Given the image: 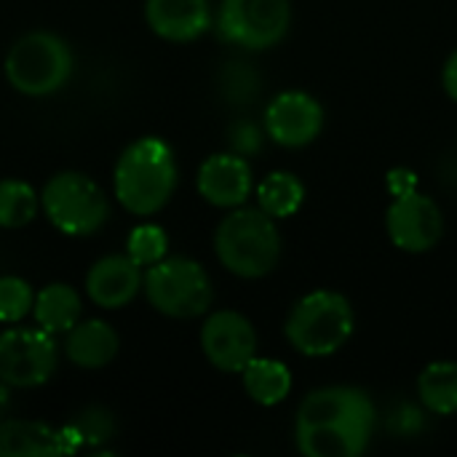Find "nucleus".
<instances>
[{
  "mask_svg": "<svg viewBox=\"0 0 457 457\" xmlns=\"http://www.w3.org/2000/svg\"><path fill=\"white\" fill-rule=\"evenodd\" d=\"M353 329L356 316L348 297L329 289H316L300 297L284 324L289 345L311 359L337 353L351 340Z\"/></svg>",
  "mask_w": 457,
  "mask_h": 457,
  "instance_id": "nucleus-4",
  "label": "nucleus"
},
{
  "mask_svg": "<svg viewBox=\"0 0 457 457\" xmlns=\"http://www.w3.org/2000/svg\"><path fill=\"white\" fill-rule=\"evenodd\" d=\"M37 193L21 179L0 182V228H24L37 214Z\"/></svg>",
  "mask_w": 457,
  "mask_h": 457,
  "instance_id": "nucleus-22",
  "label": "nucleus"
},
{
  "mask_svg": "<svg viewBox=\"0 0 457 457\" xmlns=\"http://www.w3.org/2000/svg\"><path fill=\"white\" fill-rule=\"evenodd\" d=\"M388 187H391L394 195H402L407 190H415V174L412 171H404V169H396L388 177Z\"/></svg>",
  "mask_w": 457,
  "mask_h": 457,
  "instance_id": "nucleus-28",
  "label": "nucleus"
},
{
  "mask_svg": "<svg viewBox=\"0 0 457 457\" xmlns=\"http://www.w3.org/2000/svg\"><path fill=\"white\" fill-rule=\"evenodd\" d=\"M145 19L158 37L187 43L209 29L212 8L209 0H147Z\"/></svg>",
  "mask_w": 457,
  "mask_h": 457,
  "instance_id": "nucleus-16",
  "label": "nucleus"
},
{
  "mask_svg": "<svg viewBox=\"0 0 457 457\" xmlns=\"http://www.w3.org/2000/svg\"><path fill=\"white\" fill-rule=\"evenodd\" d=\"M375 431V404L367 391L329 386L308 394L297 410L295 442L305 457H359Z\"/></svg>",
  "mask_w": 457,
  "mask_h": 457,
  "instance_id": "nucleus-1",
  "label": "nucleus"
},
{
  "mask_svg": "<svg viewBox=\"0 0 457 457\" xmlns=\"http://www.w3.org/2000/svg\"><path fill=\"white\" fill-rule=\"evenodd\" d=\"M67 359L80 370H102L118 353V335L99 319L78 321L64 340Z\"/></svg>",
  "mask_w": 457,
  "mask_h": 457,
  "instance_id": "nucleus-17",
  "label": "nucleus"
},
{
  "mask_svg": "<svg viewBox=\"0 0 457 457\" xmlns=\"http://www.w3.org/2000/svg\"><path fill=\"white\" fill-rule=\"evenodd\" d=\"M386 230L396 249L420 254L439 244L445 220H442L439 206L428 195H423L418 190H407V193L396 195L394 204L388 206Z\"/></svg>",
  "mask_w": 457,
  "mask_h": 457,
  "instance_id": "nucleus-10",
  "label": "nucleus"
},
{
  "mask_svg": "<svg viewBox=\"0 0 457 457\" xmlns=\"http://www.w3.org/2000/svg\"><path fill=\"white\" fill-rule=\"evenodd\" d=\"M324 129V107L308 91H281L265 110V131L276 145L305 147Z\"/></svg>",
  "mask_w": 457,
  "mask_h": 457,
  "instance_id": "nucleus-12",
  "label": "nucleus"
},
{
  "mask_svg": "<svg viewBox=\"0 0 457 457\" xmlns=\"http://www.w3.org/2000/svg\"><path fill=\"white\" fill-rule=\"evenodd\" d=\"M198 193L220 209H238L252 193V169L238 153H220L198 169Z\"/></svg>",
  "mask_w": 457,
  "mask_h": 457,
  "instance_id": "nucleus-13",
  "label": "nucleus"
},
{
  "mask_svg": "<svg viewBox=\"0 0 457 457\" xmlns=\"http://www.w3.org/2000/svg\"><path fill=\"white\" fill-rule=\"evenodd\" d=\"M305 201V187L292 171H270L257 187V204L273 220L292 217Z\"/></svg>",
  "mask_w": 457,
  "mask_h": 457,
  "instance_id": "nucleus-21",
  "label": "nucleus"
},
{
  "mask_svg": "<svg viewBox=\"0 0 457 457\" xmlns=\"http://www.w3.org/2000/svg\"><path fill=\"white\" fill-rule=\"evenodd\" d=\"M72 434L78 436L80 447L83 445H102L112 436V418L110 412L104 410H96V407H88L83 410L72 423H70Z\"/></svg>",
  "mask_w": 457,
  "mask_h": 457,
  "instance_id": "nucleus-25",
  "label": "nucleus"
},
{
  "mask_svg": "<svg viewBox=\"0 0 457 457\" xmlns=\"http://www.w3.org/2000/svg\"><path fill=\"white\" fill-rule=\"evenodd\" d=\"M145 295L150 305L171 319H195L214 300L206 270L187 257H163L145 273Z\"/></svg>",
  "mask_w": 457,
  "mask_h": 457,
  "instance_id": "nucleus-6",
  "label": "nucleus"
},
{
  "mask_svg": "<svg viewBox=\"0 0 457 457\" xmlns=\"http://www.w3.org/2000/svg\"><path fill=\"white\" fill-rule=\"evenodd\" d=\"M241 378H244V388H246L249 399L262 404V407L281 404L289 396V391H292V372H289L287 364H281L276 359L254 356L244 367Z\"/></svg>",
  "mask_w": 457,
  "mask_h": 457,
  "instance_id": "nucleus-19",
  "label": "nucleus"
},
{
  "mask_svg": "<svg viewBox=\"0 0 457 457\" xmlns=\"http://www.w3.org/2000/svg\"><path fill=\"white\" fill-rule=\"evenodd\" d=\"M142 281V265H137L129 254H110L91 265L86 276V292L94 305L118 311L137 297Z\"/></svg>",
  "mask_w": 457,
  "mask_h": 457,
  "instance_id": "nucleus-15",
  "label": "nucleus"
},
{
  "mask_svg": "<svg viewBox=\"0 0 457 457\" xmlns=\"http://www.w3.org/2000/svg\"><path fill=\"white\" fill-rule=\"evenodd\" d=\"M418 394L434 415H457V361H434L418 378Z\"/></svg>",
  "mask_w": 457,
  "mask_h": 457,
  "instance_id": "nucleus-20",
  "label": "nucleus"
},
{
  "mask_svg": "<svg viewBox=\"0 0 457 457\" xmlns=\"http://www.w3.org/2000/svg\"><path fill=\"white\" fill-rule=\"evenodd\" d=\"M201 348L220 372H244L257 356V332L252 321L236 311H217L201 329Z\"/></svg>",
  "mask_w": 457,
  "mask_h": 457,
  "instance_id": "nucleus-11",
  "label": "nucleus"
},
{
  "mask_svg": "<svg viewBox=\"0 0 457 457\" xmlns=\"http://www.w3.org/2000/svg\"><path fill=\"white\" fill-rule=\"evenodd\" d=\"M230 142H233V147L238 150V155L244 153H252V150H257L260 147V139H257V129L254 126H249V123H238L233 131H230Z\"/></svg>",
  "mask_w": 457,
  "mask_h": 457,
  "instance_id": "nucleus-27",
  "label": "nucleus"
},
{
  "mask_svg": "<svg viewBox=\"0 0 457 457\" xmlns=\"http://www.w3.org/2000/svg\"><path fill=\"white\" fill-rule=\"evenodd\" d=\"M442 83H445V91L450 99L457 102V51L450 54V59L445 62V70H442Z\"/></svg>",
  "mask_w": 457,
  "mask_h": 457,
  "instance_id": "nucleus-29",
  "label": "nucleus"
},
{
  "mask_svg": "<svg viewBox=\"0 0 457 457\" xmlns=\"http://www.w3.org/2000/svg\"><path fill=\"white\" fill-rule=\"evenodd\" d=\"M220 262L241 278H262L281 260V233L260 206L233 209L214 233Z\"/></svg>",
  "mask_w": 457,
  "mask_h": 457,
  "instance_id": "nucleus-3",
  "label": "nucleus"
},
{
  "mask_svg": "<svg viewBox=\"0 0 457 457\" xmlns=\"http://www.w3.org/2000/svg\"><path fill=\"white\" fill-rule=\"evenodd\" d=\"M169 252V236L163 228L158 225H137L131 233H129V241H126V254L137 262V265H155L166 257Z\"/></svg>",
  "mask_w": 457,
  "mask_h": 457,
  "instance_id": "nucleus-23",
  "label": "nucleus"
},
{
  "mask_svg": "<svg viewBox=\"0 0 457 457\" xmlns=\"http://www.w3.org/2000/svg\"><path fill=\"white\" fill-rule=\"evenodd\" d=\"M56 343L46 329H5L0 335V380L11 388H37L56 370Z\"/></svg>",
  "mask_w": 457,
  "mask_h": 457,
  "instance_id": "nucleus-9",
  "label": "nucleus"
},
{
  "mask_svg": "<svg viewBox=\"0 0 457 457\" xmlns=\"http://www.w3.org/2000/svg\"><path fill=\"white\" fill-rule=\"evenodd\" d=\"M80 450L72 428H51L32 420L0 423V457H59Z\"/></svg>",
  "mask_w": 457,
  "mask_h": 457,
  "instance_id": "nucleus-14",
  "label": "nucleus"
},
{
  "mask_svg": "<svg viewBox=\"0 0 457 457\" xmlns=\"http://www.w3.org/2000/svg\"><path fill=\"white\" fill-rule=\"evenodd\" d=\"M5 75L24 96H51L72 75V51L54 32H27L11 46L5 56Z\"/></svg>",
  "mask_w": 457,
  "mask_h": 457,
  "instance_id": "nucleus-5",
  "label": "nucleus"
},
{
  "mask_svg": "<svg viewBox=\"0 0 457 457\" xmlns=\"http://www.w3.org/2000/svg\"><path fill=\"white\" fill-rule=\"evenodd\" d=\"M32 313L37 319V327L51 335H67L80 321V295L70 284H48L35 297Z\"/></svg>",
  "mask_w": 457,
  "mask_h": 457,
  "instance_id": "nucleus-18",
  "label": "nucleus"
},
{
  "mask_svg": "<svg viewBox=\"0 0 457 457\" xmlns=\"http://www.w3.org/2000/svg\"><path fill=\"white\" fill-rule=\"evenodd\" d=\"M222 91H225V99H230L236 104L254 99V94H257L254 70L244 67V64H228L222 72Z\"/></svg>",
  "mask_w": 457,
  "mask_h": 457,
  "instance_id": "nucleus-26",
  "label": "nucleus"
},
{
  "mask_svg": "<svg viewBox=\"0 0 457 457\" xmlns=\"http://www.w3.org/2000/svg\"><path fill=\"white\" fill-rule=\"evenodd\" d=\"M32 305H35V295L24 278H16V276L0 278V321L13 324L24 319Z\"/></svg>",
  "mask_w": 457,
  "mask_h": 457,
  "instance_id": "nucleus-24",
  "label": "nucleus"
},
{
  "mask_svg": "<svg viewBox=\"0 0 457 457\" xmlns=\"http://www.w3.org/2000/svg\"><path fill=\"white\" fill-rule=\"evenodd\" d=\"M40 206L51 225L67 236L96 233L110 214L104 190L86 174L62 171L51 177L43 187Z\"/></svg>",
  "mask_w": 457,
  "mask_h": 457,
  "instance_id": "nucleus-7",
  "label": "nucleus"
},
{
  "mask_svg": "<svg viewBox=\"0 0 457 457\" xmlns=\"http://www.w3.org/2000/svg\"><path fill=\"white\" fill-rule=\"evenodd\" d=\"M292 24L289 0H222L217 13L220 35L246 51L278 46Z\"/></svg>",
  "mask_w": 457,
  "mask_h": 457,
  "instance_id": "nucleus-8",
  "label": "nucleus"
},
{
  "mask_svg": "<svg viewBox=\"0 0 457 457\" xmlns=\"http://www.w3.org/2000/svg\"><path fill=\"white\" fill-rule=\"evenodd\" d=\"M177 187V161L171 147L158 137L131 142L115 163V195L139 217L161 212Z\"/></svg>",
  "mask_w": 457,
  "mask_h": 457,
  "instance_id": "nucleus-2",
  "label": "nucleus"
}]
</instances>
